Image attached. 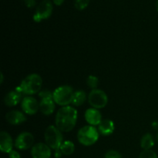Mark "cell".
<instances>
[{"label":"cell","mask_w":158,"mask_h":158,"mask_svg":"<svg viewBox=\"0 0 158 158\" xmlns=\"http://www.w3.org/2000/svg\"><path fill=\"white\" fill-rule=\"evenodd\" d=\"M56 103L52 97H46V98L40 99V110L43 114L46 116H49L54 113L56 107Z\"/></svg>","instance_id":"9a60e30c"},{"label":"cell","mask_w":158,"mask_h":158,"mask_svg":"<svg viewBox=\"0 0 158 158\" xmlns=\"http://www.w3.org/2000/svg\"><path fill=\"white\" fill-rule=\"evenodd\" d=\"M52 1H53L55 5H56V6H60V5L63 4L64 0H52Z\"/></svg>","instance_id":"f1b7e54d"},{"label":"cell","mask_w":158,"mask_h":158,"mask_svg":"<svg viewBox=\"0 0 158 158\" xmlns=\"http://www.w3.org/2000/svg\"><path fill=\"white\" fill-rule=\"evenodd\" d=\"M155 144L154 136L150 133H147L140 140V147L143 150H151Z\"/></svg>","instance_id":"e0dca14e"},{"label":"cell","mask_w":158,"mask_h":158,"mask_svg":"<svg viewBox=\"0 0 158 158\" xmlns=\"http://www.w3.org/2000/svg\"><path fill=\"white\" fill-rule=\"evenodd\" d=\"M89 0H74V6L78 10H83L88 6Z\"/></svg>","instance_id":"44dd1931"},{"label":"cell","mask_w":158,"mask_h":158,"mask_svg":"<svg viewBox=\"0 0 158 158\" xmlns=\"http://www.w3.org/2000/svg\"><path fill=\"white\" fill-rule=\"evenodd\" d=\"M51 155V148L46 143H37L31 148L32 158H50Z\"/></svg>","instance_id":"8fae6325"},{"label":"cell","mask_w":158,"mask_h":158,"mask_svg":"<svg viewBox=\"0 0 158 158\" xmlns=\"http://www.w3.org/2000/svg\"><path fill=\"white\" fill-rule=\"evenodd\" d=\"M62 131L56 126L50 125L46 129L44 133V138L46 143L52 150L60 149L63 143V137Z\"/></svg>","instance_id":"5b68a950"},{"label":"cell","mask_w":158,"mask_h":158,"mask_svg":"<svg viewBox=\"0 0 158 158\" xmlns=\"http://www.w3.org/2000/svg\"><path fill=\"white\" fill-rule=\"evenodd\" d=\"M15 142H13L12 137L6 131H2L0 133V150L2 153L9 154L13 150Z\"/></svg>","instance_id":"7c38bea8"},{"label":"cell","mask_w":158,"mask_h":158,"mask_svg":"<svg viewBox=\"0 0 158 158\" xmlns=\"http://www.w3.org/2000/svg\"><path fill=\"white\" fill-rule=\"evenodd\" d=\"M86 100V94L83 89H79L74 92L72 104L74 106H82Z\"/></svg>","instance_id":"ac0fdd59"},{"label":"cell","mask_w":158,"mask_h":158,"mask_svg":"<svg viewBox=\"0 0 158 158\" xmlns=\"http://www.w3.org/2000/svg\"><path fill=\"white\" fill-rule=\"evenodd\" d=\"M157 143H158V133H157Z\"/></svg>","instance_id":"1f68e13d"},{"label":"cell","mask_w":158,"mask_h":158,"mask_svg":"<svg viewBox=\"0 0 158 158\" xmlns=\"http://www.w3.org/2000/svg\"><path fill=\"white\" fill-rule=\"evenodd\" d=\"M23 91L20 89L19 86L15 87L13 90H11L4 97V103L6 106L9 107L15 106L18 104L19 103L22 102L23 99Z\"/></svg>","instance_id":"30bf717a"},{"label":"cell","mask_w":158,"mask_h":158,"mask_svg":"<svg viewBox=\"0 0 158 158\" xmlns=\"http://www.w3.org/2000/svg\"><path fill=\"white\" fill-rule=\"evenodd\" d=\"M52 9L53 7L50 0H43L37 6L33 15V20L35 23H40L43 20L47 19L52 15Z\"/></svg>","instance_id":"52a82bcc"},{"label":"cell","mask_w":158,"mask_h":158,"mask_svg":"<svg viewBox=\"0 0 158 158\" xmlns=\"http://www.w3.org/2000/svg\"><path fill=\"white\" fill-rule=\"evenodd\" d=\"M63 155H71L75 151V144L71 140H65L60 148Z\"/></svg>","instance_id":"d6986e66"},{"label":"cell","mask_w":158,"mask_h":158,"mask_svg":"<svg viewBox=\"0 0 158 158\" xmlns=\"http://www.w3.org/2000/svg\"><path fill=\"white\" fill-rule=\"evenodd\" d=\"M151 127L153 128L155 131H158V121L157 120H154L151 123Z\"/></svg>","instance_id":"83f0119b"},{"label":"cell","mask_w":158,"mask_h":158,"mask_svg":"<svg viewBox=\"0 0 158 158\" xmlns=\"http://www.w3.org/2000/svg\"><path fill=\"white\" fill-rule=\"evenodd\" d=\"M43 79L39 74L31 73L23 79L19 86L26 96H32L41 91Z\"/></svg>","instance_id":"7a4b0ae2"},{"label":"cell","mask_w":158,"mask_h":158,"mask_svg":"<svg viewBox=\"0 0 158 158\" xmlns=\"http://www.w3.org/2000/svg\"><path fill=\"white\" fill-rule=\"evenodd\" d=\"M156 7H157V9L158 11V0L157 1V2H156Z\"/></svg>","instance_id":"4dcf8cb0"},{"label":"cell","mask_w":158,"mask_h":158,"mask_svg":"<svg viewBox=\"0 0 158 158\" xmlns=\"http://www.w3.org/2000/svg\"><path fill=\"white\" fill-rule=\"evenodd\" d=\"M6 119L8 123L11 125H20L26 121V115L24 112L19 110H12L6 114Z\"/></svg>","instance_id":"5bb4252c"},{"label":"cell","mask_w":158,"mask_h":158,"mask_svg":"<svg viewBox=\"0 0 158 158\" xmlns=\"http://www.w3.org/2000/svg\"><path fill=\"white\" fill-rule=\"evenodd\" d=\"M86 84L88 85V86H89L90 89H97V86H98L99 84L98 77L94 75L89 76V77H87V79H86Z\"/></svg>","instance_id":"ffe728a7"},{"label":"cell","mask_w":158,"mask_h":158,"mask_svg":"<svg viewBox=\"0 0 158 158\" xmlns=\"http://www.w3.org/2000/svg\"><path fill=\"white\" fill-rule=\"evenodd\" d=\"M78 118V112L73 106H62L56 115V126L62 132L67 133L75 127Z\"/></svg>","instance_id":"6da1fadb"},{"label":"cell","mask_w":158,"mask_h":158,"mask_svg":"<svg viewBox=\"0 0 158 158\" xmlns=\"http://www.w3.org/2000/svg\"><path fill=\"white\" fill-rule=\"evenodd\" d=\"M21 108L27 115H34L40 110V103L35 97L26 96L21 102Z\"/></svg>","instance_id":"9c48e42d"},{"label":"cell","mask_w":158,"mask_h":158,"mask_svg":"<svg viewBox=\"0 0 158 158\" xmlns=\"http://www.w3.org/2000/svg\"><path fill=\"white\" fill-rule=\"evenodd\" d=\"M9 158H21V155L17 151L12 150L10 153H9Z\"/></svg>","instance_id":"d4e9b609"},{"label":"cell","mask_w":158,"mask_h":158,"mask_svg":"<svg viewBox=\"0 0 158 158\" xmlns=\"http://www.w3.org/2000/svg\"><path fill=\"white\" fill-rule=\"evenodd\" d=\"M97 129H98V131L100 135L107 137V136L113 134V133L114 132L115 124H114L113 120H109V119H105V120H102L101 123L99 124Z\"/></svg>","instance_id":"2e32d148"},{"label":"cell","mask_w":158,"mask_h":158,"mask_svg":"<svg viewBox=\"0 0 158 158\" xmlns=\"http://www.w3.org/2000/svg\"><path fill=\"white\" fill-rule=\"evenodd\" d=\"M1 80H0V83H1V84H2L3 83V81H4V77H3V73H1Z\"/></svg>","instance_id":"f546056e"},{"label":"cell","mask_w":158,"mask_h":158,"mask_svg":"<svg viewBox=\"0 0 158 158\" xmlns=\"http://www.w3.org/2000/svg\"><path fill=\"white\" fill-rule=\"evenodd\" d=\"M63 153H62L61 150L60 149H57L54 151V157L56 158H61L62 156H63Z\"/></svg>","instance_id":"4316f807"},{"label":"cell","mask_w":158,"mask_h":158,"mask_svg":"<svg viewBox=\"0 0 158 158\" xmlns=\"http://www.w3.org/2000/svg\"><path fill=\"white\" fill-rule=\"evenodd\" d=\"M24 2L28 8H33L36 4L35 0H24Z\"/></svg>","instance_id":"484cf974"},{"label":"cell","mask_w":158,"mask_h":158,"mask_svg":"<svg viewBox=\"0 0 158 158\" xmlns=\"http://www.w3.org/2000/svg\"><path fill=\"white\" fill-rule=\"evenodd\" d=\"M104 158H122V155L115 150H110L105 154Z\"/></svg>","instance_id":"603a6c76"},{"label":"cell","mask_w":158,"mask_h":158,"mask_svg":"<svg viewBox=\"0 0 158 158\" xmlns=\"http://www.w3.org/2000/svg\"><path fill=\"white\" fill-rule=\"evenodd\" d=\"M84 117L86 121L91 126H99V124L103 120H102V114L100 110L93 107L86 110Z\"/></svg>","instance_id":"4fadbf2b"},{"label":"cell","mask_w":158,"mask_h":158,"mask_svg":"<svg viewBox=\"0 0 158 158\" xmlns=\"http://www.w3.org/2000/svg\"><path fill=\"white\" fill-rule=\"evenodd\" d=\"M88 102L93 108L103 109L107 105L108 97L106 93L100 89H92L88 95Z\"/></svg>","instance_id":"8992f818"},{"label":"cell","mask_w":158,"mask_h":158,"mask_svg":"<svg viewBox=\"0 0 158 158\" xmlns=\"http://www.w3.org/2000/svg\"><path fill=\"white\" fill-rule=\"evenodd\" d=\"M139 158H158L156 152L151 150H143L140 153Z\"/></svg>","instance_id":"7402d4cb"},{"label":"cell","mask_w":158,"mask_h":158,"mask_svg":"<svg viewBox=\"0 0 158 158\" xmlns=\"http://www.w3.org/2000/svg\"><path fill=\"white\" fill-rule=\"evenodd\" d=\"M52 92L47 90V89H44V90H41L39 93V97L40 99L42 98H46V97H52Z\"/></svg>","instance_id":"cb8c5ba5"},{"label":"cell","mask_w":158,"mask_h":158,"mask_svg":"<svg viewBox=\"0 0 158 158\" xmlns=\"http://www.w3.org/2000/svg\"><path fill=\"white\" fill-rule=\"evenodd\" d=\"M74 92L75 91L73 90L72 86L63 85L57 87L52 92V98L56 104H58L59 106H69V104H71L73 102Z\"/></svg>","instance_id":"277c9868"},{"label":"cell","mask_w":158,"mask_h":158,"mask_svg":"<svg viewBox=\"0 0 158 158\" xmlns=\"http://www.w3.org/2000/svg\"><path fill=\"white\" fill-rule=\"evenodd\" d=\"M98 129L94 126L87 125L80 128L77 133V140L79 143L86 147L92 146L95 144L99 140Z\"/></svg>","instance_id":"3957f363"},{"label":"cell","mask_w":158,"mask_h":158,"mask_svg":"<svg viewBox=\"0 0 158 158\" xmlns=\"http://www.w3.org/2000/svg\"><path fill=\"white\" fill-rule=\"evenodd\" d=\"M15 147L19 151H26L33 147L34 137L31 133L23 132L15 140Z\"/></svg>","instance_id":"ba28073f"}]
</instances>
